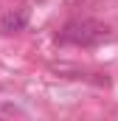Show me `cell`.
<instances>
[{
    "label": "cell",
    "mask_w": 118,
    "mask_h": 121,
    "mask_svg": "<svg viewBox=\"0 0 118 121\" xmlns=\"http://www.w3.org/2000/svg\"><path fill=\"white\" fill-rule=\"evenodd\" d=\"M110 37V28L96 23V20H76V23H67L62 34H59V42H67V45H98Z\"/></svg>",
    "instance_id": "1"
},
{
    "label": "cell",
    "mask_w": 118,
    "mask_h": 121,
    "mask_svg": "<svg viewBox=\"0 0 118 121\" xmlns=\"http://www.w3.org/2000/svg\"><path fill=\"white\" fill-rule=\"evenodd\" d=\"M28 6H20V9H14V11H6L3 17H0V31L3 34H17V31H23L28 26Z\"/></svg>",
    "instance_id": "2"
}]
</instances>
